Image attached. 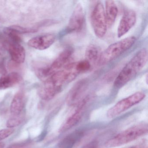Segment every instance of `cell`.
Here are the masks:
<instances>
[{
    "mask_svg": "<svg viewBox=\"0 0 148 148\" xmlns=\"http://www.w3.org/2000/svg\"><path fill=\"white\" fill-rule=\"evenodd\" d=\"M79 74L76 62L67 64L62 70L53 73L45 80L39 88V96L43 100L52 99L65 85L73 81Z\"/></svg>",
    "mask_w": 148,
    "mask_h": 148,
    "instance_id": "cell-1",
    "label": "cell"
},
{
    "mask_svg": "<svg viewBox=\"0 0 148 148\" xmlns=\"http://www.w3.org/2000/svg\"><path fill=\"white\" fill-rule=\"evenodd\" d=\"M148 61V53L145 48L138 51L126 64L114 82V86L120 88L135 77L143 70Z\"/></svg>",
    "mask_w": 148,
    "mask_h": 148,
    "instance_id": "cell-2",
    "label": "cell"
},
{
    "mask_svg": "<svg viewBox=\"0 0 148 148\" xmlns=\"http://www.w3.org/2000/svg\"><path fill=\"white\" fill-rule=\"evenodd\" d=\"M148 131L147 123L138 124L107 140L105 143V146L107 148H112L124 145L147 134Z\"/></svg>",
    "mask_w": 148,
    "mask_h": 148,
    "instance_id": "cell-3",
    "label": "cell"
},
{
    "mask_svg": "<svg viewBox=\"0 0 148 148\" xmlns=\"http://www.w3.org/2000/svg\"><path fill=\"white\" fill-rule=\"evenodd\" d=\"M136 41V38L131 36L112 44L99 55L98 60L99 65H105L116 59L130 49Z\"/></svg>",
    "mask_w": 148,
    "mask_h": 148,
    "instance_id": "cell-4",
    "label": "cell"
},
{
    "mask_svg": "<svg viewBox=\"0 0 148 148\" xmlns=\"http://www.w3.org/2000/svg\"><path fill=\"white\" fill-rule=\"evenodd\" d=\"M145 97V94L143 92H137L130 96L123 99L110 108L106 113L109 119H112L137 104Z\"/></svg>",
    "mask_w": 148,
    "mask_h": 148,
    "instance_id": "cell-5",
    "label": "cell"
},
{
    "mask_svg": "<svg viewBox=\"0 0 148 148\" xmlns=\"http://www.w3.org/2000/svg\"><path fill=\"white\" fill-rule=\"evenodd\" d=\"M91 22L96 36L99 38H103L106 34L108 25L103 5L100 1L95 5L92 11Z\"/></svg>",
    "mask_w": 148,
    "mask_h": 148,
    "instance_id": "cell-6",
    "label": "cell"
},
{
    "mask_svg": "<svg viewBox=\"0 0 148 148\" xmlns=\"http://www.w3.org/2000/svg\"><path fill=\"white\" fill-rule=\"evenodd\" d=\"M73 50L68 48L64 50L53 61L51 65L38 70L37 75L40 78L45 79L64 68L69 62L73 53Z\"/></svg>",
    "mask_w": 148,
    "mask_h": 148,
    "instance_id": "cell-7",
    "label": "cell"
},
{
    "mask_svg": "<svg viewBox=\"0 0 148 148\" xmlns=\"http://www.w3.org/2000/svg\"><path fill=\"white\" fill-rule=\"evenodd\" d=\"M90 99V96H87L78 103L74 112L67 118L60 126L59 131L60 132L62 133L67 131L79 123L84 115L87 103Z\"/></svg>",
    "mask_w": 148,
    "mask_h": 148,
    "instance_id": "cell-8",
    "label": "cell"
},
{
    "mask_svg": "<svg viewBox=\"0 0 148 148\" xmlns=\"http://www.w3.org/2000/svg\"><path fill=\"white\" fill-rule=\"evenodd\" d=\"M84 23V14L83 6L78 3L70 18L65 30L67 33L78 32L81 31Z\"/></svg>",
    "mask_w": 148,
    "mask_h": 148,
    "instance_id": "cell-9",
    "label": "cell"
},
{
    "mask_svg": "<svg viewBox=\"0 0 148 148\" xmlns=\"http://www.w3.org/2000/svg\"><path fill=\"white\" fill-rule=\"evenodd\" d=\"M137 20L136 14L132 10H126L120 20L117 29V36L121 38L124 36L135 25Z\"/></svg>",
    "mask_w": 148,
    "mask_h": 148,
    "instance_id": "cell-10",
    "label": "cell"
},
{
    "mask_svg": "<svg viewBox=\"0 0 148 148\" xmlns=\"http://www.w3.org/2000/svg\"><path fill=\"white\" fill-rule=\"evenodd\" d=\"M56 37L53 34L40 35L31 39L28 41V45L36 50H46L54 43Z\"/></svg>",
    "mask_w": 148,
    "mask_h": 148,
    "instance_id": "cell-11",
    "label": "cell"
},
{
    "mask_svg": "<svg viewBox=\"0 0 148 148\" xmlns=\"http://www.w3.org/2000/svg\"><path fill=\"white\" fill-rule=\"evenodd\" d=\"M87 85L86 79H82L73 86L66 97V102L69 105L75 104L79 101L86 90Z\"/></svg>",
    "mask_w": 148,
    "mask_h": 148,
    "instance_id": "cell-12",
    "label": "cell"
},
{
    "mask_svg": "<svg viewBox=\"0 0 148 148\" xmlns=\"http://www.w3.org/2000/svg\"><path fill=\"white\" fill-rule=\"evenodd\" d=\"M8 51L14 62L17 64H21L25 62V50L20 44L11 42L8 46Z\"/></svg>",
    "mask_w": 148,
    "mask_h": 148,
    "instance_id": "cell-13",
    "label": "cell"
},
{
    "mask_svg": "<svg viewBox=\"0 0 148 148\" xmlns=\"http://www.w3.org/2000/svg\"><path fill=\"white\" fill-rule=\"evenodd\" d=\"M25 96L23 91L20 90L14 95L11 103L10 112L12 116H18L24 112Z\"/></svg>",
    "mask_w": 148,
    "mask_h": 148,
    "instance_id": "cell-14",
    "label": "cell"
},
{
    "mask_svg": "<svg viewBox=\"0 0 148 148\" xmlns=\"http://www.w3.org/2000/svg\"><path fill=\"white\" fill-rule=\"evenodd\" d=\"M22 76L17 72H12L0 78V90L13 87L22 81Z\"/></svg>",
    "mask_w": 148,
    "mask_h": 148,
    "instance_id": "cell-15",
    "label": "cell"
},
{
    "mask_svg": "<svg viewBox=\"0 0 148 148\" xmlns=\"http://www.w3.org/2000/svg\"><path fill=\"white\" fill-rule=\"evenodd\" d=\"M118 9L115 1H105V13L107 25H112L116 21L117 16Z\"/></svg>",
    "mask_w": 148,
    "mask_h": 148,
    "instance_id": "cell-16",
    "label": "cell"
},
{
    "mask_svg": "<svg viewBox=\"0 0 148 148\" xmlns=\"http://www.w3.org/2000/svg\"><path fill=\"white\" fill-rule=\"evenodd\" d=\"M99 56L98 48L95 45L91 44L88 46L85 51L86 60L90 63H95L98 60Z\"/></svg>",
    "mask_w": 148,
    "mask_h": 148,
    "instance_id": "cell-17",
    "label": "cell"
},
{
    "mask_svg": "<svg viewBox=\"0 0 148 148\" xmlns=\"http://www.w3.org/2000/svg\"><path fill=\"white\" fill-rule=\"evenodd\" d=\"M4 33L8 38L10 39L12 42L20 44L22 41L20 34L11 27H7L4 29Z\"/></svg>",
    "mask_w": 148,
    "mask_h": 148,
    "instance_id": "cell-18",
    "label": "cell"
},
{
    "mask_svg": "<svg viewBox=\"0 0 148 148\" xmlns=\"http://www.w3.org/2000/svg\"><path fill=\"white\" fill-rule=\"evenodd\" d=\"M24 112L18 116H12L6 123V125L8 128L12 129L20 125L25 119Z\"/></svg>",
    "mask_w": 148,
    "mask_h": 148,
    "instance_id": "cell-19",
    "label": "cell"
},
{
    "mask_svg": "<svg viewBox=\"0 0 148 148\" xmlns=\"http://www.w3.org/2000/svg\"><path fill=\"white\" fill-rule=\"evenodd\" d=\"M10 27L20 34L34 33L38 31V29L35 27H26L18 25H13Z\"/></svg>",
    "mask_w": 148,
    "mask_h": 148,
    "instance_id": "cell-20",
    "label": "cell"
},
{
    "mask_svg": "<svg viewBox=\"0 0 148 148\" xmlns=\"http://www.w3.org/2000/svg\"><path fill=\"white\" fill-rule=\"evenodd\" d=\"M91 64L87 60L76 62V67L79 73L85 72L91 68Z\"/></svg>",
    "mask_w": 148,
    "mask_h": 148,
    "instance_id": "cell-21",
    "label": "cell"
},
{
    "mask_svg": "<svg viewBox=\"0 0 148 148\" xmlns=\"http://www.w3.org/2000/svg\"><path fill=\"white\" fill-rule=\"evenodd\" d=\"M14 132V130L12 128L3 129L0 130V141L10 136Z\"/></svg>",
    "mask_w": 148,
    "mask_h": 148,
    "instance_id": "cell-22",
    "label": "cell"
},
{
    "mask_svg": "<svg viewBox=\"0 0 148 148\" xmlns=\"http://www.w3.org/2000/svg\"><path fill=\"white\" fill-rule=\"evenodd\" d=\"M32 143L31 142H23L11 145L7 148H31Z\"/></svg>",
    "mask_w": 148,
    "mask_h": 148,
    "instance_id": "cell-23",
    "label": "cell"
},
{
    "mask_svg": "<svg viewBox=\"0 0 148 148\" xmlns=\"http://www.w3.org/2000/svg\"><path fill=\"white\" fill-rule=\"evenodd\" d=\"M97 145V142L96 141H93L88 143L81 148H96Z\"/></svg>",
    "mask_w": 148,
    "mask_h": 148,
    "instance_id": "cell-24",
    "label": "cell"
},
{
    "mask_svg": "<svg viewBox=\"0 0 148 148\" xmlns=\"http://www.w3.org/2000/svg\"><path fill=\"white\" fill-rule=\"evenodd\" d=\"M6 71L4 64V61H0V74H2L3 76L6 75Z\"/></svg>",
    "mask_w": 148,
    "mask_h": 148,
    "instance_id": "cell-25",
    "label": "cell"
},
{
    "mask_svg": "<svg viewBox=\"0 0 148 148\" xmlns=\"http://www.w3.org/2000/svg\"><path fill=\"white\" fill-rule=\"evenodd\" d=\"M5 53V49L4 45L0 42V56H2Z\"/></svg>",
    "mask_w": 148,
    "mask_h": 148,
    "instance_id": "cell-26",
    "label": "cell"
},
{
    "mask_svg": "<svg viewBox=\"0 0 148 148\" xmlns=\"http://www.w3.org/2000/svg\"><path fill=\"white\" fill-rule=\"evenodd\" d=\"M5 147V143H3V142H1L0 143V148H4Z\"/></svg>",
    "mask_w": 148,
    "mask_h": 148,
    "instance_id": "cell-27",
    "label": "cell"
},
{
    "mask_svg": "<svg viewBox=\"0 0 148 148\" xmlns=\"http://www.w3.org/2000/svg\"><path fill=\"white\" fill-rule=\"evenodd\" d=\"M129 148H138L137 147H136V146H132V147H130Z\"/></svg>",
    "mask_w": 148,
    "mask_h": 148,
    "instance_id": "cell-28",
    "label": "cell"
},
{
    "mask_svg": "<svg viewBox=\"0 0 148 148\" xmlns=\"http://www.w3.org/2000/svg\"><path fill=\"white\" fill-rule=\"evenodd\" d=\"M143 148H147V146H146V147H143Z\"/></svg>",
    "mask_w": 148,
    "mask_h": 148,
    "instance_id": "cell-29",
    "label": "cell"
}]
</instances>
